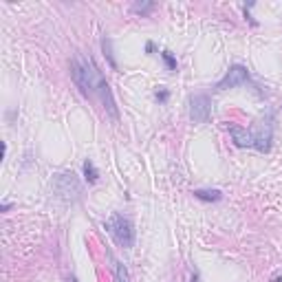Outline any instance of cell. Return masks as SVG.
<instances>
[{
  "label": "cell",
  "mask_w": 282,
  "mask_h": 282,
  "mask_svg": "<svg viewBox=\"0 0 282 282\" xmlns=\"http://www.w3.org/2000/svg\"><path fill=\"white\" fill-rule=\"evenodd\" d=\"M71 75H73L75 86L80 88V93L84 97H93L99 93V86L104 84V75L97 71V66L93 64L91 58L84 55H75L73 64H71Z\"/></svg>",
  "instance_id": "1"
},
{
  "label": "cell",
  "mask_w": 282,
  "mask_h": 282,
  "mask_svg": "<svg viewBox=\"0 0 282 282\" xmlns=\"http://www.w3.org/2000/svg\"><path fill=\"white\" fill-rule=\"evenodd\" d=\"M229 135L238 148H256L260 152H269L271 139H273L271 119H267L264 124L258 126V132H249V130L240 128V126H229Z\"/></svg>",
  "instance_id": "2"
},
{
  "label": "cell",
  "mask_w": 282,
  "mask_h": 282,
  "mask_svg": "<svg viewBox=\"0 0 282 282\" xmlns=\"http://www.w3.org/2000/svg\"><path fill=\"white\" fill-rule=\"evenodd\" d=\"M104 227H106V231L113 236V240L117 242L119 247H124V249L135 247V225H132V220L128 216L115 212L113 216L104 223Z\"/></svg>",
  "instance_id": "3"
},
{
  "label": "cell",
  "mask_w": 282,
  "mask_h": 282,
  "mask_svg": "<svg viewBox=\"0 0 282 282\" xmlns=\"http://www.w3.org/2000/svg\"><path fill=\"white\" fill-rule=\"evenodd\" d=\"M55 192H58L60 198H64V201H75V198H80L82 194V183L77 181V176L73 172H62L55 176Z\"/></svg>",
  "instance_id": "4"
},
{
  "label": "cell",
  "mask_w": 282,
  "mask_h": 282,
  "mask_svg": "<svg viewBox=\"0 0 282 282\" xmlns=\"http://www.w3.org/2000/svg\"><path fill=\"white\" fill-rule=\"evenodd\" d=\"M212 115V99L205 93H198L190 99V117L194 124H207Z\"/></svg>",
  "instance_id": "5"
},
{
  "label": "cell",
  "mask_w": 282,
  "mask_h": 282,
  "mask_svg": "<svg viewBox=\"0 0 282 282\" xmlns=\"http://www.w3.org/2000/svg\"><path fill=\"white\" fill-rule=\"evenodd\" d=\"M247 80H249V71H247V66L234 64L227 73H225L223 80L216 84V88H218V91H227V88H236V86L245 84Z\"/></svg>",
  "instance_id": "6"
},
{
  "label": "cell",
  "mask_w": 282,
  "mask_h": 282,
  "mask_svg": "<svg viewBox=\"0 0 282 282\" xmlns=\"http://www.w3.org/2000/svg\"><path fill=\"white\" fill-rule=\"evenodd\" d=\"M192 194H194V198L205 201V203H218L223 198V192L220 190H194Z\"/></svg>",
  "instance_id": "7"
},
{
  "label": "cell",
  "mask_w": 282,
  "mask_h": 282,
  "mask_svg": "<svg viewBox=\"0 0 282 282\" xmlns=\"http://www.w3.org/2000/svg\"><path fill=\"white\" fill-rule=\"evenodd\" d=\"M84 179L88 181V183H97V179H99V172H97L95 163H93L91 159L84 161Z\"/></svg>",
  "instance_id": "8"
},
{
  "label": "cell",
  "mask_w": 282,
  "mask_h": 282,
  "mask_svg": "<svg viewBox=\"0 0 282 282\" xmlns=\"http://www.w3.org/2000/svg\"><path fill=\"white\" fill-rule=\"evenodd\" d=\"M152 9H154V3H135L132 5V11H135V14H141V16L150 14Z\"/></svg>",
  "instance_id": "9"
},
{
  "label": "cell",
  "mask_w": 282,
  "mask_h": 282,
  "mask_svg": "<svg viewBox=\"0 0 282 282\" xmlns=\"http://www.w3.org/2000/svg\"><path fill=\"white\" fill-rule=\"evenodd\" d=\"M161 60L165 62V66H168V71H172V73H174L176 66H179V64H176V58H174V55L170 53V51H163V53H161Z\"/></svg>",
  "instance_id": "10"
},
{
  "label": "cell",
  "mask_w": 282,
  "mask_h": 282,
  "mask_svg": "<svg viewBox=\"0 0 282 282\" xmlns=\"http://www.w3.org/2000/svg\"><path fill=\"white\" fill-rule=\"evenodd\" d=\"M102 49H104V55H106V58H108L110 66H113V69H117V62H115L113 51H110V40H108V38H104V40H102Z\"/></svg>",
  "instance_id": "11"
},
{
  "label": "cell",
  "mask_w": 282,
  "mask_h": 282,
  "mask_svg": "<svg viewBox=\"0 0 282 282\" xmlns=\"http://www.w3.org/2000/svg\"><path fill=\"white\" fill-rule=\"evenodd\" d=\"M115 273H117V282H130L128 269H126L121 262H117V267H115Z\"/></svg>",
  "instance_id": "12"
},
{
  "label": "cell",
  "mask_w": 282,
  "mask_h": 282,
  "mask_svg": "<svg viewBox=\"0 0 282 282\" xmlns=\"http://www.w3.org/2000/svg\"><path fill=\"white\" fill-rule=\"evenodd\" d=\"M154 97H157V102L165 104V102H168V97H170V91H168V88H161V91L154 93Z\"/></svg>",
  "instance_id": "13"
},
{
  "label": "cell",
  "mask_w": 282,
  "mask_h": 282,
  "mask_svg": "<svg viewBox=\"0 0 282 282\" xmlns=\"http://www.w3.org/2000/svg\"><path fill=\"white\" fill-rule=\"evenodd\" d=\"M0 209H3V212H9V209H11V203H3V207H0Z\"/></svg>",
  "instance_id": "14"
},
{
  "label": "cell",
  "mask_w": 282,
  "mask_h": 282,
  "mask_svg": "<svg viewBox=\"0 0 282 282\" xmlns=\"http://www.w3.org/2000/svg\"><path fill=\"white\" fill-rule=\"evenodd\" d=\"M152 49H154V44H152V42H148V44H146V51H148V53H152Z\"/></svg>",
  "instance_id": "15"
},
{
  "label": "cell",
  "mask_w": 282,
  "mask_h": 282,
  "mask_svg": "<svg viewBox=\"0 0 282 282\" xmlns=\"http://www.w3.org/2000/svg\"><path fill=\"white\" fill-rule=\"evenodd\" d=\"M192 282H198V273H194V275H192Z\"/></svg>",
  "instance_id": "16"
},
{
  "label": "cell",
  "mask_w": 282,
  "mask_h": 282,
  "mask_svg": "<svg viewBox=\"0 0 282 282\" xmlns=\"http://www.w3.org/2000/svg\"><path fill=\"white\" fill-rule=\"evenodd\" d=\"M69 282H77V280H75V278H71V280H69Z\"/></svg>",
  "instance_id": "17"
},
{
  "label": "cell",
  "mask_w": 282,
  "mask_h": 282,
  "mask_svg": "<svg viewBox=\"0 0 282 282\" xmlns=\"http://www.w3.org/2000/svg\"><path fill=\"white\" fill-rule=\"evenodd\" d=\"M275 282H282V278H278V280H275Z\"/></svg>",
  "instance_id": "18"
}]
</instances>
